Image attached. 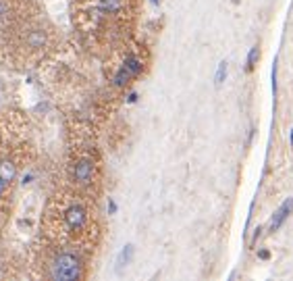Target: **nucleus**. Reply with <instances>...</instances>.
<instances>
[{"mask_svg":"<svg viewBox=\"0 0 293 281\" xmlns=\"http://www.w3.org/2000/svg\"><path fill=\"white\" fill-rule=\"evenodd\" d=\"M94 202L63 181L56 183L44 200L38 233L54 244L94 256L102 238Z\"/></svg>","mask_w":293,"mask_h":281,"instance_id":"1","label":"nucleus"},{"mask_svg":"<svg viewBox=\"0 0 293 281\" xmlns=\"http://www.w3.org/2000/svg\"><path fill=\"white\" fill-rule=\"evenodd\" d=\"M38 148L32 121L21 108L0 111V229H7L15 215L19 185L27 169L36 165Z\"/></svg>","mask_w":293,"mask_h":281,"instance_id":"2","label":"nucleus"},{"mask_svg":"<svg viewBox=\"0 0 293 281\" xmlns=\"http://www.w3.org/2000/svg\"><path fill=\"white\" fill-rule=\"evenodd\" d=\"M133 0H69V19L77 44L89 54H109L125 40Z\"/></svg>","mask_w":293,"mask_h":281,"instance_id":"3","label":"nucleus"},{"mask_svg":"<svg viewBox=\"0 0 293 281\" xmlns=\"http://www.w3.org/2000/svg\"><path fill=\"white\" fill-rule=\"evenodd\" d=\"M63 46V31L44 7L0 38V65L13 71H34L52 60Z\"/></svg>","mask_w":293,"mask_h":281,"instance_id":"4","label":"nucleus"},{"mask_svg":"<svg viewBox=\"0 0 293 281\" xmlns=\"http://www.w3.org/2000/svg\"><path fill=\"white\" fill-rule=\"evenodd\" d=\"M63 183L89 198L102 187V152L94 127L81 117L67 115L63 125Z\"/></svg>","mask_w":293,"mask_h":281,"instance_id":"5","label":"nucleus"},{"mask_svg":"<svg viewBox=\"0 0 293 281\" xmlns=\"http://www.w3.org/2000/svg\"><path fill=\"white\" fill-rule=\"evenodd\" d=\"M25 273L42 281H83L91 273V256L54 244L38 233L25 252Z\"/></svg>","mask_w":293,"mask_h":281,"instance_id":"6","label":"nucleus"},{"mask_svg":"<svg viewBox=\"0 0 293 281\" xmlns=\"http://www.w3.org/2000/svg\"><path fill=\"white\" fill-rule=\"evenodd\" d=\"M40 9L38 0H0V38Z\"/></svg>","mask_w":293,"mask_h":281,"instance_id":"7","label":"nucleus"},{"mask_svg":"<svg viewBox=\"0 0 293 281\" xmlns=\"http://www.w3.org/2000/svg\"><path fill=\"white\" fill-rule=\"evenodd\" d=\"M293 213V196L291 198H287L283 204L274 210V215H272V221H270V227H268V231L270 233H274V231H279L281 229V225L287 221V217Z\"/></svg>","mask_w":293,"mask_h":281,"instance_id":"8","label":"nucleus"},{"mask_svg":"<svg viewBox=\"0 0 293 281\" xmlns=\"http://www.w3.org/2000/svg\"><path fill=\"white\" fill-rule=\"evenodd\" d=\"M258 60H260V48L258 46H252L250 52H248V65H245V71H254Z\"/></svg>","mask_w":293,"mask_h":281,"instance_id":"9","label":"nucleus"},{"mask_svg":"<svg viewBox=\"0 0 293 281\" xmlns=\"http://www.w3.org/2000/svg\"><path fill=\"white\" fill-rule=\"evenodd\" d=\"M225 77H227V62L223 60L219 65V71H217V86H221L225 82Z\"/></svg>","mask_w":293,"mask_h":281,"instance_id":"10","label":"nucleus"},{"mask_svg":"<svg viewBox=\"0 0 293 281\" xmlns=\"http://www.w3.org/2000/svg\"><path fill=\"white\" fill-rule=\"evenodd\" d=\"M276 73H279V60L274 58V62H272V96L274 98H276V92H279L276 90Z\"/></svg>","mask_w":293,"mask_h":281,"instance_id":"11","label":"nucleus"},{"mask_svg":"<svg viewBox=\"0 0 293 281\" xmlns=\"http://www.w3.org/2000/svg\"><path fill=\"white\" fill-rule=\"evenodd\" d=\"M258 258L268 260V258H270V252H268V250H260V252H258Z\"/></svg>","mask_w":293,"mask_h":281,"instance_id":"12","label":"nucleus"},{"mask_svg":"<svg viewBox=\"0 0 293 281\" xmlns=\"http://www.w3.org/2000/svg\"><path fill=\"white\" fill-rule=\"evenodd\" d=\"M262 231H264V229H262V227H256V233H254V240H252V242H256V240L260 238V233H262Z\"/></svg>","mask_w":293,"mask_h":281,"instance_id":"13","label":"nucleus"},{"mask_svg":"<svg viewBox=\"0 0 293 281\" xmlns=\"http://www.w3.org/2000/svg\"><path fill=\"white\" fill-rule=\"evenodd\" d=\"M289 144H291V148H293V127H291V133H289Z\"/></svg>","mask_w":293,"mask_h":281,"instance_id":"14","label":"nucleus"},{"mask_svg":"<svg viewBox=\"0 0 293 281\" xmlns=\"http://www.w3.org/2000/svg\"><path fill=\"white\" fill-rule=\"evenodd\" d=\"M0 250H3V229H0Z\"/></svg>","mask_w":293,"mask_h":281,"instance_id":"15","label":"nucleus"},{"mask_svg":"<svg viewBox=\"0 0 293 281\" xmlns=\"http://www.w3.org/2000/svg\"><path fill=\"white\" fill-rule=\"evenodd\" d=\"M152 3H158V0H152Z\"/></svg>","mask_w":293,"mask_h":281,"instance_id":"16","label":"nucleus"}]
</instances>
